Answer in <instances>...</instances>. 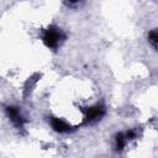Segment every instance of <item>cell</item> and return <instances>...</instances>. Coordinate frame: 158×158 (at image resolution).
Segmentation results:
<instances>
[{
  "instance_id": "cell-6",
  "label": "cell",
  "mask_w": 158,
  "mask_h": 158,
  "mask_svg": "<svg viewBox=\"0 0 158 158\" xmlns=\"http://www.w3.org/2000/svg\"><path fill=\"white\" fill-rule=\"evenodd\" d=\"M149 41H151L152 44H157L158 43V28L149 32Z\"/></svg>"
},
{
  "instance_id": "cell-7",
  "label": "cell",
  "mask_w": 158,
  "mask_h": 158,
  "mask_svg": "<svg viewBox=\"0 0 158 158\" xmlns=\"http://www.w3.org/2000/svg\"><path fill=\"white\" fill-rule=\"evenodd\" d=\"M70 2H77V1H79V0H69Z\"/></svg>"
},
{
  "instance_id": "cell-1",
  "label": "cell",
  "mask_w": 158,
  "mask_h": 158,
  "mask_svg": "<svg viewBox=\"0 0 158 158\" xmlns=\"http://www.w3.org/2000/svg\"><path fill=\"white\" fill-rule=\"evenodd\" d=\"M62 38H63L62 32L58 28H56V27L47 28L46 32H44V35H43V42L49 48H56Z\"/></svg>"
},
{
  "instance_id": "cell-4",
  "label": "cell",
  "mask_w": 158,
  "mask_h": 158,
  "mask_svg": "<svg viewBox=\"0 0 158 158\" xmlns=\"http://www.w3.org/2000/svg\"><path fill=\"white\" fill-rule=\"evenodd\" d=\"M51 125H52V127H53V130L56 132H60V133L62 132H67L70 128V126L67 122H64L62 118H58V117H52Z\"/></svg>"
},
{
  "instance_id": "cell-3",
  "label": "cell",
  "mask_w": 158,
  "mask_h": 158,
  "mask_svg": "<svg viewBox=\"0 0 158 158\" xmlns=\"http://www.w3.org/2000/svg\"><path fill=\"white\" fill-rule=\"evenodd\" d=\"M7 114H9V116H10V118L12 120V122L16 125V126H22L23 125V122H25V120L22 118V116H21V114H20V110L17 109V107H15V106H9L7 107Z\"/></svg>"
},
{
  "instance_id": "cell-5",
  "label": "cell",
  "mask_w": 158,
  "mask_h": 158,
  "mask_svg": "<svg viewBox=\"0 0 158 158\" xmlns=\"http://www.w3.org/2000/svg\"><path fill=\"white\" fill-rule=\"evenodd\" d=\"M126 142H127V137H126V135H123V133H118V135L116 136V147H117L118 151H121V149L125 147Z\"/></svg>"
},
{
  "instance_id": "cell-2",
  "label": "cell",
  "mask_w": 158,
  "mask_h": 158,
  "mask_svg": "<svg viewBox=\"0 0 158 158\" xmlns=\"http://www.w3.org/2000/svg\"><path fill=\"white\" fill-rule=\"evenodd\" d=\"M105 112V109L101 106V105H95L93 107H89L86 110V121H94V120H98L100 118Z\"/></svg>"
}]
</instances>
